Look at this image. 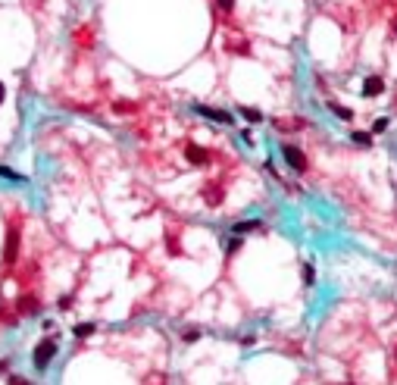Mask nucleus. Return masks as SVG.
<instances>
[{"label": "nucleus", "instance_id": "nucleus-6", "mask_svg": "<svg viewBox=\"0 0 397 385\" xmlns=\"http://www.w3.org/2000/svg\"><path fill=\"white\" fill-rule=\"evenodd\" d=\"M385 94V79L382 75H366L363 79V97H378Z\"/></svg>", "mask_w": 397, "mask_h": 385}, {"label": "nucleus", "instance_id": "nucleus-23", "mask_svg": "<svg viewBox=\"0 0 397 385\" xmlns=\"http://www.w3.org/2000/svg\"><path fill=\"white\" fill-rule=\"evenodd\" d=\"M72 307V297H60V310H69Z\"/></svg>", "mask_w": 397, "mask_h": 385}, {"label": "nucleus", "instance_id": "nucleus-22", "mask_svg": "<svg viewBox=\"0 0 397 385\" xmlns=\"http://www.w3.org/2000/svg\"><path fill=\"white\" fill-rule=\"evenodd\" d=\"M10 385H31L28 379H22V376H10Z\"/></svg>", "mask_w": 397, "mask_h": 385}, {"label": "nucleus", "instance_id": "nucleus-16", "mask_svg": "<svg viewBox=\"0 0 397 385\" xmlns=\"http://www.w3.org/2000/svg\"><path fill=\"white\" fill-rule=\"evenodd\" d=\"M300 276H303V285H313V282H316V269H313V263H303V273H300Z\"/></svg>", "mask_w": 397, "mask_h": 385}, {"label": "nucleus", "instance_id": "nucleus-19", "mask_svg": "<svg viewBox=\"0 0 397 385\" xmlns=\"http://www.w3.org/2000/svg\"><path fill=\"white\" fill-rule=\"evenodd\" d=\"M388 122H391V119H388V116H378V119H375V122H372V132H375V135H382V132H385V129H388Z\"/></svg>", "mask_w": 397, "mask_h": 385}, {"label": "nucleus", "instance_id": "nucleus-1", "mask_svg": "<svg viewBox=\"0 0 397 385\" xmlns=\"http://www.w3.org/2000/svg\"><path fill=\"white\" fill-rule=\"evenodd\" d=\"M57 351H60V348H57V341H53V338H41V341L34 344V354H31L34 370H38V373H44V370L50 366V360L57 357Z\"/></svg>", "mask_w": 397, "mask_h": 385}, {"label": "nucleus", "instance_id": "nucleus-27", "mask_svg": "<svg viewBox=\"0 0 397 385\" xmlns=\"http://www.w3.org/2000/svg\"><path fill=\"white\" fill-rule=\"evenodd\" d=\"M394 363H397V348H394Z\"/></svg>", "mask_w": 397, "mask_h": 385}, {"label": "nucleus", "instance_id": "nucleus-13", "mask_svg": "<svg viewBox=\"0 0 397 385\" xmlns=\"http://www.w3.org/2000/svg\"><path fill=\"white\" fill-rule=\"evenodd\" d=\"M238 113H241L247 122H263V113H260V110H254V107H241Z\"/></svg>", "mask_w": 397, "mask_h": 385}, {"label": "nucleus", "instance_id": "nucleus-9", "mask_svg": "<svg viewBox=\"0 0 397 385\" xmlns=\"http://www.w3.org/2000/svg\"><path fill=\"white\" fill-rule=\"evenodd\" d=\"M19 310H22V313H38V310H41V301L31 297V294H22V297H19Z\"/></svg>", "mask_w": 397, "mask_h": 385}, {"label": "nucleus", "instance_id": "nucleus-20", "mask_svg": "<svg viewBox=\"0 0 397 385\" xmlns=\"http://www.w3.org/2000/svg\"><path fill=\"white\" fill-rule=\"evenodd\" d=\"M216 4H219L222 13H231V10H234V0H216Z\"/></svg>", "mask_w": 397, "mask_h": 385}, {"label": "nucleus", "instance_id": "nucleus-18", "mask_svg": "<svg viewBox=\"0 0 397 385\" xmlns=\"http://www.w3.org/2000/svg\"><path fill=\"white\" fill-rule=\"evenodd\" d=\"M182 341L188 344V341H201V329H185L182 332Z\"/></svg>", "mask_w": 397, "mask_h": 385}, {"label": "nucleus", "instance_id": "nucleus-8", "mask_svg": "<svg viewBox=\"0 0 397 385\" xmlns=\"http://www.w3.org/2000/svg\"><path fill=\"white\" fill-rule=\"evenodd\" d=\"M257 229H263L260 219H244V222H234L231 232H234V235H247V232H257Z\"/></svg>", "mask_w": 397, "mask_h": 385}, {"label": "nucleus", "instance_id": "nucleus-5", "mask_svg": "<svg viewBox=\"0 0 397 385\" xmlns=\"http://www.w3.org/2000/svg\"><path fill=\"white\" fill-rule=\"evenodd\" d=\"M194 113H201L204 119H213V122H219V126H231L234 119H231V113H225V110H213V107H204V103H197L194 107Z\"/></svg>", "mask_w": 397, "mask_h": 385}, {"label": "nucleus", "instance_id": "nucleus-26", "mask_svg": "<svg viewBox=\"0 0 397 385\" xmlns=\"http://www.w3.org/2000/svg\"><path fill=\"white\" fill-rule=\"evenodd\" d=\"M394 38H397V19H394Z\"/></svg>", "mask_w": 397, "mask_h": 385}, {"label": "nucleus", "instance_id": "nucleus-14", "mask_svg": "<svg viewBox=\"0 0 397 385\" xmlns=\"http://www.w3.org/2000/svg\"><path fill=\"white\" fill-rule=\"evenodd\" d=\"M241 244H244V238H241V235H231V238L225 241V257H231L234 251H241Z\"/></svg>", "mask_w": 397, "mask_h": 385}, {"label": "nucleus", "instance_id": "nucleus-10", "mask_svg": "<svg viewBox=\"0 0 397 385\" xmlns=\"http://www.w3.org/2000/svg\"><path fill=\"white\" fill-rule=\"evenodd\" d=\"M329 110L335 113V116H341L344 122H347V119H353V110H350V107H344V103H335V100H329Z\"/></svg>", "mask_w": 397, "mask_h": 385}, {"label": "nucleus", "instance_id": "nucleus-24", "mask_svg": "<svg viewBox=\"0 0 397 385\" xmlns=\"http://www.w3.org/2000/svg\"><path fill=\"white\" fill-rule=\"evenodd\" d=\"M4 100H7V85L0 82V103H4Z\"/></svg>", "mask_w": 397, "mask_h": 385}, {"label": "nucleus", "instance_id": "nucleus-12", "mask_svg": "<svg viewBox=\"0 0 397 385\" xmlns=\"http://www.w3.org/2000/svg\"><path fill=\"white\" fill-rule=\"evenodd\" d=\"M350 141H353L356 147H372V135H369V132H353Z\"/></svg>", "mask_w": 397, "mask_h": 385}, {"label": "nucleus", "instance_id": "nucleus-4", "mask_svg": "<svg viewBox=\"0 0 397 385\" xmlns=\"http://www.w3.org/2000/svg\"><path fill=\"white\" fill-rule=\"evenodd\" d=\"M185 157H188V163H191V166H210V160H213V157H210V150H204L201 144H191V141L185 144Z\"/></svg>", "mask_w": 397, "mask_h": 385}, {"label": "nucleus", "instance_id": "nucleus-17", "mask_svg": "<svg viewBox=\"0 0 397 385\" xmlns=\"http://www.w3.org/2000/svg\"><path fill=\"white\" fill-rule=\"evenodd\" d=\"M0 176H4V179H10V182H25V176H19V172H13L10 166H0Z\"/></svg>", "mask_w": 397, "mask_h": 385}, {"label": "nucleus", "instance_id": "nucleus-2", "mask_svg": "<svg viewBox=\"0 0 397 385\" xmlns=\"http://www.w3.org/2000/svg\"><path fill=\"white\" fill-rule=\"evenodd\" d=\"M282 157H285V163H288V169H294V172H306L310 169V163H306V153L297 147V144H282Z\"/></svg>", "mask_w": 397, "mask_h": 385}, {"label": "nucleus", "instance_id": "nucleus-11", "mask_svg": "<svg viewBox=\"0 0 397 385\" xmlns=\"http://www.w3.org/2000/svg\"><path fill=\"white\" fill-rule=\"evenodd\" d=\"M94 332H97V326H94V323H78V326L72 329V335H75V338H91Z\"/></svg>", "mask_w": 397, "mask_h": 385}, {"label": "nucleus", "instance_id": "nucleus-21", "mask_svg": "<svg viewBox=\"0 0 397 385\" xmlns=\"http://www.w3.org/2000/svg\"><path fill=\"white\" fill-rule=\"evenodd\" d=\"M116 110H119V113H132V110H135V103H125V100H119V103H116Z\"/></svg>", "mask_w": 397, "mask_h": 385}, {"label": "nucleus", "instance_id": "nucleus-15", "mask_svg": "<svg viewBox=\"0 0 397 385\" xmlns=\"http://www.w3.org/2000/svg\"><path fill=\"white\" fill-rule=\"evenodd\" d=\"M228 54H241V57H247L250 54V47L244 44V41H228V47H225Z\"/></svg>", "mask_w": 397, "mask_h": 385}, {"label": "nucleus", "instance_id": "nucleus-25", "mask_svg": "<svg viewBox=\"0 0 397 385\" xmlns=\"http://www.w3.org/2000/svg\"><path fill=\"white\" fill-rule=\"evenodd\" d=\"M10 370V360H0V373H7Z\"/></svg>", "mask_w": 397, "mask_h": 385}, {"label": "nucleus", "instance_id": "nucleus-7", "mask_svg": "<svg viewBox=\"0 0 397 385\" xmlns=\"http://www.w3.org/2000/svg\"><path fill=\"white\" fill-rule=\"evenodd\" d=\"M204 201H207L210 207H219V204L225 201V195H222V188H219V185H207V188H204Z\"/></svg>", "mask_w": 397, "mask_h": 385}, {"label": "nucleus", "instance_id": "nucleus-3", "mask_svg": "<svg viewBox=\"0 0 397 385\" xmlns=\"http://www.w3.org/2000/svg\"><path fill=\"white\" fill-rule=\"evenodd\" d=\"M19 244H22V232H19V225H10L7 229V241H4V263L13 266L16 257H19Z\"/></svg>", "mask_w": 397, "mask_h": 385}]
</instances>
